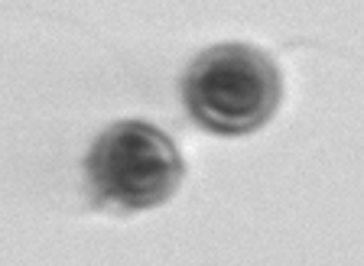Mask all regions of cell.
Listing matches in <instances>:
<instances>
[{
    "label": "cell",
    "instance_id": "obj_1",
    "mask_svg": "<svg viewBox=\"0 0 364 266\" xmlns=\"http://www.w3.org/2000/svg\"><path fill=\"white\" fill-rule=\"evenodd\" d=\"M283 94L280 72L264 49L221 43L196 55L182 98L196 123L218 137H247L273 117Z\"/></svg>",
    "mask_w": 364,
    "mask_h": 266
},
{
    "label": "cell",
    "instance_id": "obj_2",
    "mask_svg": "<svg viewBox=\"0 0 364 266\" xmlns=\"http://www.w3.org/2000/svg\"><path fill=\"white\" fill-rule=\"evenodd\" d=\"M182 175L186 162L169 133L146 121L111 123L88 153V182L98 201L127 211L163 205Z\"/></svg>",
    "mask_w": 364,
    "mask_h": 266
}]
</instances>
